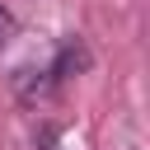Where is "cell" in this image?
<instances>
[{
  "label": "cell",
  "mask_w": 150,
  "mask_h": 150,
  "mask_svg": "<svg viewBox=\"0 0 150 150\" xmlns=\"http://www.w3.org/2000/svg\"><path fill=\"white\" fill-rule=\"evenodd\" d=\"M14 33H19V19H14V14H9V9L0 5V47H5V42H9Z\"/></svg>",
  "instance_id": "cell-1"
}]
</instances>
